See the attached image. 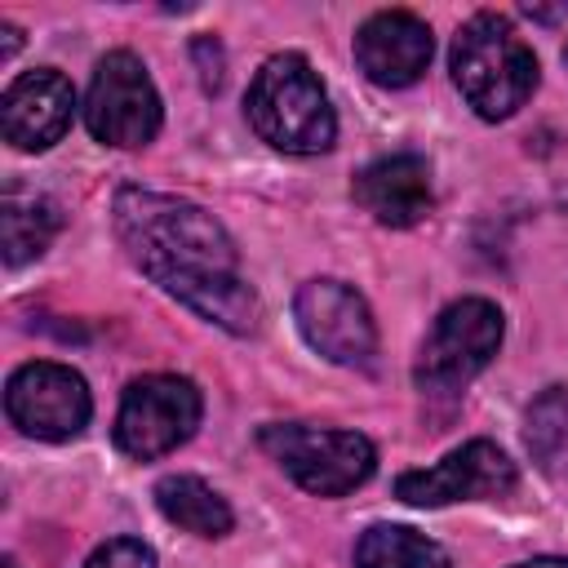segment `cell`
<instances>
[{"label":"cell","mask_w":568,"mask_h":568,"mask_svg":"<svg viewBox=\"0 0 568 568\" xmlns=\"http://www.w3.org/2000/svg\"><path fill=\"white\" fill-rule=\"evenodd\" d=\"M115 235L133 266L151 275L169 297L186 302L195 315L226 333H253L262 320L257 293L235 271V244L226 226L191 200L120 186L115 191Z\"/></svg>","instance_id":"1"},{"label":"cell","mask_w":568,"mask_h":568,"mask_svg":"<svg viewBox=\"0 0 568 568\" xmlns=\"http://www.w3.org/2000/svg\"><path fill=\"white\" fill-rule=\"evenodd\" d=\"M244 106L253 133L284 155H320L337 138V115L328 106V93L302 53L266 58L248 84Z\"/></svg>","instance_id":"2"},{"label":"cell","mask_w":568,"mask_h":568,"mask_svg":"<svg viewBox=\"0 0 568 568\" xmlns=\"http://www.w3.org/2000/svg\"><path fill=\"white\" fill-rule=\"evenodd\" d=\"M453 84L462 98L475 106L484 120H506L515 115L532 89H537V58L524 44V36L510 27L501 13H475L457 36H453Z\"/></svg>","instance_id":"3"},{"label":"cell","mask_w":568,"mask_h":568,"mask_svg":"<svg viewBox=\"0 0 568 568\" xmlns=\"http://www.w3.org/2000/svg\"><path fill=\"white\" fill-rule=\"evenodd\" d=\"M257 444L280 462V470L302 484L315 497H342L359 488L373 466V439L359 430H337V426H306V422H271L262 426Z\"/></svg>","instance_id":"4"},{"label":"cell","mask_w":568,"mask_h":568,"mask_svg":"<svg viewBox=\"0 0 568 568\" xmlns=\"http://www.w3.org/2000/svg\"><path fill=\"white\" fill-rule=\"evenodd\" d=\"M160 93L146 62L129 49H111L98 58L89 93H84V124L98 142L138 151L160 133Z\"/></svg>","instance_id":"5"},{"label":"cell","mask_w":568,"mask_h":568,"mask_svg":"<svg viewBox=\"0 0 568 568\" xmlns=\"http://www.w3.org/2000/svg\"><path fill=\"white\" fill-rule=\"evenodd\" d=\"M501 311L488 302V297H462V302H448L426 342H422V355H417V386L422 390H435V395H448L457 386H466L475 373H484L501 346Z\"/></svg>","instance_id":"6"},{"label":"cell","mask_w":568,"mask_h":568,"mask_svg":"<svg viewBox=\"0 0 568 568\" xmlns=\"http://www.w3.org/2000/svg\"><path fill=\"white\" fill-rule=\"evenodd\" d=\"M200 413H204V404H200L195 382L173 377V373H146L124 386L111 435L124 457L151 462V457H164L178 444H186L200 426Z\"/></svg>","instance_id":"7"},{"label":"cell","mask_w":568,"mask_h":568,"mask_svg":"<svg viewBox=\"0 0 568 568\" xmlns=\"http://www.w3.org/2000/svg\"><path fill=\"white\" fill-rule=\"evenodd\" d=\"M4 413L22 435L62 444L89 426L93 399L75 368L36 359V364L13 368V377L4 382Z\"/></svg>","instance_id":"8"},{"label":"cell","mask_w":568,"mask_h":568,"mask_svg":"<svg viewBox=\"0 0 568 568\" xmlns=\"http://www.w3.org/2000/svg\"><path fill=\"white\" fill-rule=\"evenodd\" d=\"M293 320L311 351L342 368H373L377 324L368 302L342 280H306L293 297Z\"/></svg>","instance_id":"9"},{"label":"cell","mask_w":568,"mask_h":568,"mask_svg":"<svg viewBox=\"0 0 568 568\" xmlns=\"http://www.w3.org/2000/svg\"><path fill=\"white\" fill-rule=\"evenodd\" d=\"M515 479V462L493 439H470L426 470H404L395 479V497L408 506H448L475 497H506Z\"/></svg>","instance_id":"10"},{"label":"cell","mask_w":568,"mask_h":568,"mask_svg":"<svg viewBox=\"0 0 568 568\" xmlns=\"http://www.w3.org/2000/svg\"><path fill=\"white\" fill-rule=\"evenodd\" d=\"M71 115H75L71 80L53 67H36L18 75L0 98V129L4 142L18 151H49L71 129Z\"/></svg>","instance_id":"11"},{"label":"cell","mask_w":568,"mask_h":568,"mask_svg":"<svg viewBox=\"0 0 568 568\" xmlns=\"http://www.w3.org/2000/svg\"><path fill=\"white\" fill-rule=\"evenodd\" d=\"M430 27L408 9H382L355 31V62L382 89H408L430 67Z\"/></svg>","instance_id":"12"},{"label":"cell","mask_w":568,"mask_h":568,"mask_svg":"<svg viewBox=\"0 0 568 568\" xmlns=\"http://www.w3.org/2000/svg\"><path fill=\"white\" fill-rule=\"evenodd\" d=\"M351 195L382 226H417L435 204L430 169H426L422 155H408V151L364 164L351 182Z\"/></svg>","instance_id":"13"},{"label":"cell","mask_w":568,"mask_h":568,"mask_svg":"<svg viewBox=\"0 0 568 568\" xmlns=\"http://www.w3.org/2000/svg\"><path fill=\"white\" fill-rule=\"evenodd\" d=\"M62 226V213L49 195H36V191H4V204H0V248H4V262L9 266H22L31 257H40L49 248V240L58 235Z\"/></svg>","instance_id":"14"},{"label":"cell","mask_w":568,"mask_h":568,"mask_svg":"<svg viewBox=\"0 0 568 568\" xmlns=\"http://www.w3.org/2000/svg\"><path fill=\"white\" fill-rule=\"evenodd\" d=\"M155 506L169 524H178L182 532H195V537H226L235 524L226 497L213 493L195 475H164L155 484Z\"/></svg>","instance_id":"15"},{"label":"cell","mask_w":568,"mask_h":568,"mask_svg":"<svg viewBox=\"0 0 568 568\" xmlns=\"http://www.w3.org/2000/svg\"><path fill=\"white\" fill-rule=\"evenodd\" d=\"M355 568H453L444 546L404 524H373L355 541Z\"/></svg>","instance_id":"16"},{"label":"cell","mask_w":568,"mask_h":568,"mask_svg":"<svg viewBox=\"0 0 568 568\" xmlns=\"http://www.w3.org/2000/svg\"><path fill=\"white\" fill-rule=\"evenodd\" d=\"M524 444L546 475H568V386H550L528 404Z\"/></svg>","instance_id":"17"},{"label":"cell","mask_w":568,"mask_h":568,"mask_svg":"<svg viewBox=\"0 0 568 568\" xmlns=\"http://www.w3.org/2000/svg\"><path fill=\"white\" fill-rule=\"evenodd\" d=\"M80 568H155V550L138 537H111Z\"/></svg>","instance_id":"18"},{"label":"cell","mask_w":568,"mask_h":568,"mask_svg":"<svg viewBox=\"0 0 568 568\" xmlns=\"http://www.w3.org/2000/svg\"><path fill=\"white\" fill-rule=\"evenodd\" d=\"M524 13H528V18H541V22H555V18H568V4H559V9H541V4H528Z\"/></svg>","instance_id":"19"},{"label":"cell","mask_w":568,"mask_h":568,"mask_svg":"<svg viewBox=\"0 0 568 568\" xmlns=\"http://www.w3.org/2000/svg\"><path fill=\"white\" fill-rule=\"evenodd\" d=\"M0 36H4V44H0V58H9V53L18 49V27H9V22H4V27H0Z\"/></svg>","instance_id":"20"},{"label":"cell","mask_w":568,"mask_h":568,"mask_svg":"<svg viewBox=\"0 0 568 568\" xmlns=\"http://www.w3.org/2000/svg\"><path fill=\"white\" fill-rule=\"evenodd\" d=\"M519 568H568V559H555V555H546V559H528V564H519Z\"/></svg>","instance_id":"21"},{"label":"cell","mask_w":568,"mask_h":568,"mask_svg":"<svg viewBox=\"0 0 568 568\" xmlns=\"http://www.w3.org/2000/svg\"><path fill=\"white\" fill-rule=\"evenodd\" d=\"M0 568H18V564H13V559H4V564H0Z\"/></svg>","instance_id":"22"},{"label":"cell","mask_w":568,"mask_h":568,"mask_svg":"<svg viewBox=\"0 0 568 568\" xmlns=\"http://www.w3.org/2000/svg\"><path fill=\"white\" fill-rule=\"evenodd\" d=\"M564 58H568V49H564Z\"/></svg>","instance_id":"23"}]
</instances>
